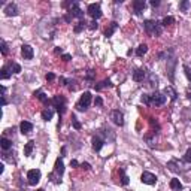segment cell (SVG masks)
Masks as SVG:
<instances>
[{
  "instance_id": "1",
  "label": "cell",
  "mask_w": 191,
  "mask_h": 191,
  "mask_svg": "<svg viewBox=\"0 0 191 191\" xmlns=\"http://www.w3.org/2000/svg\"><path fill=\"white\" fill-rule=\"evenodd\" d=\"M143 27H145L146 33L149 34H154V36H160L161 34V26L157 22V21H152V19H146L145 22H143Z\"/></svg>"
},
{
  "instance_id": "2",
  "label": "cell",
  "mask_w": 191,
  "mask_h": 191,
  "mask_svg": "<svg viewBox=\"0 0 191 191\" xmlns=\"http://www.w3.org/2000/svg\"><path fill=\"white\" fill-rule=\"evenodd\" d=\"M90 103H91V93L85 91V93L81 95V100H79V103L76 105V108H78V111H85V109L90 106Z\"/></svg>"
},
{
  "instance_id": "3",
  "label": "cell",
  "mask_w": 191,
  "mask_h": 191,
  "mask_svg": "<svg viewBox=\"0 0 191 191\" xmlns=\"http://www.w3.org/2000/svg\"><path fill=\"white\" fill-rule=\"evenodd\" d=\"M87 12H88L94 19H97V18L102 17V9H100V5H99V3H91V5L88 6Z\"/></svg>"
},
{
  "instance_id": "4",
  "label": "cell",
  "mask_w": 191,
  "mask_h": 191,
  "mask_svg": "<svg viewBox=\"0 0 191 191\" xmlns=\"http://www.w3.org/2000/svg\"><path fill=\"white\" fill-rule=\"evenodd\" d=\"M27 179H29V184H30V185H36V184L40 181V170H37V169L29 170Z\"/></svg>"
},
{
  "instance_id": "5",
  "label": "cell",
  "mask_w": 191,
  "mask_h": 191,
  "mask_svg": "<svg viewBox=\"0 0 191 191\" xmlns=\"http://www.w3.org/2000/svg\"><path fill=\"white\" fill-rule=\"evenodd\" d=\"M166 103V95L164 94H161V93H154L152 95H151V105H154V106H161V105H164Z\"/></svg>"
},
{
  "instance_id": "6",
  "label": "cell",
  "mask_w": 191,
  "mask_h": 191,
  "mask_svg": "<svg viewBox=\"0 0 191 191\" xmlns=\"http://www.w3.org/2000/svg\"><path fill=\"white\" fill-rule=\"evenodd\" d=\"M140 179H142L143 184H146V185H154L157 182V176L154 173H151V172H143Z\"/></svg>"
},
{
  "instance_id": "7",
  "label": "cell",
  "mask_w": 191,
  "mask_h": 191,
  "mask_svg": "<svg viewBox=\"0 0 191 191\" xmlns=\"http://www.w3.org/2000/svg\"><path fill=\"white\" fill-rule=\"evenodd\" d=\"M111 116H112V121H113L116 126H124V115H123V112L112 111Z\"/></svg>"
},
{
  "instance_id": "8",
  "label": "cell",
  "mask_w": 191,
  "mask_h": 191,
  "mask_svg": "<svg viewBox=\"0 0 191 191\" xmlns=\"http://www.w3.org/2000/svg\"><path fill=\"white\" fill-rule=\"evenodd\" d=\"M21 54H22V57L26 58V60H32L33 55H34L33 48H32L30 45H22V46H21Z\"/></svg>"
},
{
  "instance_id": "9",
  "label": "cell",
  "mask_w": 191,
  "mask_h": 191,
  "mask_svg": "<svg viewBox=\"0 0 191 191\" xmlns=\"http://www.w3.org/2000/svg\"><path fill=\"white\" fill-rule=\"evenodd\" d=\"M5 14H6L8 17H15V15H18V8H17V5H15V3H9V5H6V8H5Z\"/></svg>"
},
{
  "instance_id": "10",
  "label": "cell",
  "mask_w": 191,
  "mask_h": 191,
  "mask_svg": "<svg viewBox=\"0 0 191 191\" xmlns=\"http://www.w3.org/2000/svg\"><path fill=\"white\" fill-rule=\"evenodd\" d=\"M70 15L72 17H76V18H82L84 17V12L79 9L78 3H72V6H70Z\"/></svg>"
},
{
  "instance_id": "11",
  "label": "cell",
  "mask_w": 191,
  "mask_h": 191,
  "mask_svg": "<svg viewBox=\"0 0 191 191\" xmlns=\"http://www.w3.org/2000/svg\"><path fill=\"white\" fill-rule=\"evenodd\" d=\"M103 142H105V140H103L100 136H94V137H93V142H91V143H93V149H94V151H100L102 146H103Z\"/></svg>"
},
{
  "instance_id": "12",
  "label": "cell",
  "mask_w": 191,
  "mask_h": 191,
  "mask_svg": "<svg viewBox=\"0 0 191 191\" xmlns=\"http://www.w3.org/2000/svg\"><path fill=\"white\" fill-rule=\"evenodd\" d=\"M145 6H146V3L143 2V0H136V2L133 3V8H134L136 15H140V14L143 12V9H145Z\"/></svg>"
},
{
  "instance_id": "13",
  "label": "cell",
  "mask_w": 191,
  "mask_h": 191,
  "mask_svg": "<svg viewBox=\"0 0 191 191\" xmlns=\"http://www.w3.org/2000/svg\"><path fill=\"white\" fill-rule=\"evenodd\" d=\"M19 130H21L22 134H29V133L33 130V124L29 123V121H22V123L19 124Z\"/></svg>"
},
{
  "instance_id": "14",
  "label": "cell",
  "mask_w": 191,
  "mask_h": 191,
  "mask_svg": "<svg viewBox=\"0 0 191 191\" xmlns=\"http://www.w3.org/2000/svg\"><path fill=\"white\" fill-rule=\"evenodd\" d=\"M145 76H146V72L143 70V69H137L134 73H133V79L136 82H142L143 79H145Z\"/></svg>"
},
{
  "instance_id": "15",
  "label": "cell",
  "mask_w": 191,
  "mask_h": 191,
  "mask_svg": "<svg viewBox=\"0 0 191 191\" xmlns=\"http://www.w3.org/2000/svg\"><path fill=\"white\" fill-rule=\"evenodd\" d=\"M54 170H55V173H57L58 176H61V175L64 173V164H63V161H61L60 158L55 161V169H54Z\"/></svg>"
},
{
  "instance_id": "16",
  "label": "cell",
  "mask_w": 191,
  "mask_h": 191,
  "mask_svg": "<svg viewBox=\"0 0 191 191\" xmlns=\"http://www.w3.org/2000/svg\"><path fill=\"white\" fill-rule=\"evenodd\" d=\"M0 146H2L3 151H8V149H11V146H12V142H11L9 139H6V137H2V140H0Z\"/></svg>"
},
{
  "instance_id": "17",
  "label": "cell",
  "mask_w": 191,
  "mask_h": 191,
  "mask_svg": "<svg viewBox=\"0 0 191 191\" xmlns=\"http://www.w3.org/2000/svg\"><path fill=\"white\" fill-rule=\"evenodd\" d=\"M52 103H54V106H55V108H60V106H64L66 100H64L63 95H55V97L52 99Z\"/></svg>"
},
{
  "instance_id": "18",
  "label": "cell",
  "mask_w": 191,
  "mask_h": 191,
  "mask_svg": "<svg viewBox=\"0 0 191 191\" xmlns=\"http://www.w3.org/2000/svg\"><path fill=\"white\" fill-rule=\"evenodd\" d=\"M170 188H172L173 191H181V190H182V184L179 182V179L175 178V179L170 181Z\"/></svg>"
},
{
  "instance_id": "19",
  "label": "cell",
  "mask_w": 191,
  "mask_h": 191,
  "mask_svg": "<svg viewBox=\"0 0 191 191\" xmlns=\"http://www.w3.org/2000/svg\"><path fill=\"white\" fill-rule=\"evenodd\" d=\"M52 115H54V112H52V109H45V111H42V118L45 119V121H50V119L52 118Z\"/></svg>"
},
{
  "instance_id": "20",
  "label": "cell",
  "mask_w": 191,
  "mask_h": 191,
  "mask_svg": "<svg viewBox=\"0 0 191 191\" xmlns=\"http://www.w3.org/2000/svg\"><path fill=\"white\" fill-rule=\"evenodd\" d=\"M164 94L170 95V99H172V100H176V95H178L176 91H175L172 87H166V88H164Z\"/></svg>"
},
{
  "instance_id": "21",
  "label": "cell",
  "mask_w": 191,
  "mask_h": 191,
  "mask_svg": "<svg viewBox=\"0 0 191 191\" xmlns=\"http://www.w3.org/2000/svg\"><path fill=\"white\" fill-rule=\"evenodd\" d=\"M33 148H34V142H33V140L27 142V145L24 146V154H26V155H30V154L33 152Z\"/></svg>"
},
{
  "instance_id": "22",
  "label": "cell",
  "mask_w": 191,
  "mask_h": 191,
  "mask_svg": "<svg viewBox=\"0 0 191 191\" xmlns=\"http://www.w3.org/2000/svg\"><path fill=\"white\" fill-rule=\"evenodd\" d=\"M116 29H118V24H116V22H111V26H109V27L106 29L105 34H106V36L109 37V36H112V34H113V32H115Z\"/></svg>"
},
{
  "instance_id": "23",
  "label": "cell",
  "mask_w": 191,
  "mask_h": 191,
  "mask_svg": "<svg viewBox=\"0 0 191 191\" xmlns=\"http://www.w3.org/2000/svg\"><path fill=\"white\" fill-rule=\"evenodd\" d=\"M146 51H148V46H146L145 43H142V45H139V48L136 50V55L142 57L143 54H146Z\"/></svg>"
},
{
  "instance_id": "24",
  "label": "cell",
  "mask_w": 191,
  "mask_h": 191,
  "mask_svg": "<svg viewBox=\"0 0 191 191\" xmlns=\"http://www.w3.org/2000/svg\"><path fill=\"white\" fill-rule=\"evenodd\" d=\"M34 95H36V97L37 99H40L43 103H46V105H50V100H48L46 97H45V94L42 93V91H34Z\"/></svg>"
},
{
  "instance_id": "25",
  "label": "cell",
  "mask_w": 191,
  "mask_h": 191,
  "mask_svg": "<svg viewBox=\"0 0 191 191\" xmlns=\"http://www.w3.org/2000/svg\"><path fill=\"white\" fill-rule=\"evenodd\" d=\"M167 167H169L172 172H179L181 170L178 167V164H176V161H169V163H167Z\"/></svg>"
},
{
  "instance_id": "26",
  "label": "cell",
  "mask_w": 191,
  "mask_h": 191,
  "mask_svg": "<svg viewBox=\"0 0 191 191\" xmlns=\"http://www.w3.org/2000/svg\"><path fill=\"white\" fill-rule=\"evenodd\" d=\"M119 175H121V182H123L124 185H127V184H129V176L126 175L124 169H119Z\"/></svg>"
},
{
  "instance_id": "27",
  "label": "cell",
  "mask_w": 191,
  "mask_h": 191,
  "mask_svg": "<svg viewBox=\"0 0 191 191\" xmlns=\"http://www.w3.org/2000/svg\"><path fill=\"white\" fill-rule=\"evenodd\" d=\"M188 8H190V2H188V0H184V2L179 3V9H181L182 12H187Z\"/></svg>"
},
{
  "instance_id": "28",
  "label": "cell",
  "mask_w": 191,
  "mask_h": 191,
  "mask_svg": "<svg viewBox=\"0 0 191 191\" xmlns=\"http://www.w3.org/2000/svg\"><path fill=\"white\" fill-rule=\"evenodd\" d=\"M112 84H111V81H103V82H100L99 85H95V90H102V88H109Z\"/></svg>"
},
{
  "instance_id": "29",
  "label": "cell",
  "mask_w": 191,
  "mask_h": 191,
  "mask_svg": "<svg viewBox=\"0 0 191 191\" xmlns=\"http://www.w3.org/2000/svg\"><path fill=\"white\" fill-rule=\"evenodd\" d=\"M85 21H79L78 22V26H75V33H79V32H82L84 29H85Z\"/></svg>"
},
{
  "instance_id": "30",
  "label": "cell",
  "mask_w": 191,
  "mask_h": 191,
  "mask_svg": "<svg viewBox=\"0 0 191 191\" xmlns=\"http://www.w3.org/2000/svg\"><path fill=\"white\" fill-rule=\"evenodd\" d=\"M172 22H175V18H173V17H166V18L163 19V26H170Z\"/></svg>"
},
{
  "instance_id": "31",
  "label": "cell",
  "mask_w": 191,
  "mask_h": 191,
  "mask_svg": "<svg viewBox=\"0 0 191 191\" xmlns=\"http://www.w3.org/2000/svg\"><path fill=\"white\" fill-rule=\"evenodd\" d=\"M11 70H12V73H19V72H21V66H19V64H17V63H12Z\"/></svg>"
},
{
  "instance_id": "32",
  "label": "cell",
  "mask_w": 191,
  "mask_h": 191,
  "mask_svg": "<svg viewBox=\"0 0 191 191\" xmlns=\"http://www.w3.org/2000/svg\"><path fill=\"white\" fill-rule=\"evenodd\" d=\"M9 76H11L9 69H8V67H3V69H2V79H8Z\"/></svg>"
},
{
  "instance_id": "33",
  "label": "cell",
  "mask_w": 191,
  "mask_h": 191,
  "mask_svg": "<svg viewBox=\"0 0 191 191\" xmlns=\"http://www.w3.org/2000/svg\"><path fill=\"white\" fill-rule=\"evenodd\" d=\"M184 161H185V163H191V148L187 149V152H185V155H184Z\"/></svg>"
},
{
  "instance_id": "34",
  "label": "cell",
  "mask_w": 191,
  "mask_h": 191,
  "mask_svg": "<svg viewBox=\"0 0 191 191\" xmlns=\"http://www.w3.org/2000/svg\"><path fill=\"white\" fill-rule=\"evenodd\" d=\"M142 102L145 103V105H151V95L143 94V95H142Z\"/></svg>"
},
{
  "instance_id": "35",
  "label": "cell",
  "mask_w": 191,
  "mask_h": 191,
  "mask_svg": "<svg viewBox=\"0 0 191 191\" xmlns=\"http://www.w3.org/2000/svg\"><path fill=\"white\" fill-rule=\"evenodd\" d=\"M184 72H185V75H187V78H188V79L191 81V67L185 64V66H184Z\"/></svg>"
},
{
  "instance_id": "36",
  "label": "cell",
  "mask_w": 191,
  "mask_h": 191,
  "mask_svg": "<svg viewBox=\"0 0 191 191\" xmlns=\"http://www.w3.org/2000/svg\"><path fill=\"white\" fill-rule=\"evenodd\" d=\"M0 48H2V54L6 55V54H8V43H6V42H2V43H0Z\"/></svg>"
},
{
  "instance_id": "37",
  "label": "cell",
  "mask_w": 191,
  "mask_h": 191,
  "mask_svg": "<svg viewBox=\"0 0 191 191\" xmlns=\"http://www.w3.org/2000/svg\"><path fill=\"white\" fill-rule=\"evenodd\" d=\"M73 127H75V130H79V129H81V123L78 121L75 116H73Z\"/></svg>"
},
{
  "instance_id": "38",
  "label": "cell",
  "mask_w": 191,
  "mask_h": 191,
  "mask_svg": "<svg viewBox=\"0 0 191 191\" xmlns=\"http://www.w3.org/2000/svg\"><path fill=\"white\" fill-rule=\"evenodd\" d=\"M94 105L102 106V105H103V100H102V97H95V100H94Z\"/></svg>"
},
{
  "instance_id": "39",
  "label": "cell",
  "mask_w": 191,
  "mask_h": 191,
  "mask_svg": "<svg viewBox=\"0 0 191 191\" xmlns=\"http://www.w3.org/2000/svg\"><path fill=\"white\" fill-rule=\"evenodd\" d=\"M54 78H55L54 73H48V75H46V81H54Z\"/></svg>"
},
{
  "instance_id": "40",
  "label": "cell",
  "mask_w": 191,
  "mask_h": 191,
  "mask_svg": "<svg viewBox=\"0 0 191 191\" xmlns=\"http://www.w3.org/2000/svg\"><path fill=\"white\" fill-rule=\"evenodd\" d=\"M151 87H155L157 85V78H154V76H151V84H149Z\"/></svg>"
},
{
  "instance_id": "41",
  "label": "cell",
  "mask_w": 191,
  "mask_h": 191,
  "mask_svg": "<svg viewBox=\"0 0 191 191\" xmlns=\"http://www.w3.org/2000/svg\"><path fill=\"white\" fill-rule=\"evenodd\" d=\"M90 29H91V30H94V29H97V22H95V21L90 22Z\"/></svg>"
},
{
  "instance_id": "42",
  "label": "cell",
  "mask_w": 191,
  "mask_h": 191,
  "mask_svg": "<svg viewBox=\"0 0 191 191\" xmlns=\"http://www.w3.org/2000/svg\"><path fill=\"white\" fill-rule=\"evenodd\" d=\"M82 167H84V169H85V170H88V169H91V166H90L88 163H82Z\"/></svg>"
},
{
  "instance_id": "43",
  "label": "cell",
  "mask_w": 191,
  "mask_h": 191,
  "mask_svg": "<svg viewBox=\"0 0 191 191\" xmlns=\"http://www.w3.org/2000/svg\"><path fill=\"white\" fill-rule=\"evenodd\" d=\"M70 58H72V57H70L69 54H64V55H63V60H64V61H70Z\"/></svg>"
},
{
  "instance_id": "44",
  "label": "cell",
  "mask_w": 191,
  "mask_h": 191,
  "mask_svg": "<svg viewBox=\"0 0 191 191\" xmlns=\"http://www.w3.org/2000/svg\"><path fill=\"white\" fill-rule=\"evenodd\" d=\"M70 166H72V167H76V166H78V161H76V160H72V161H70Z\"/></svg>"
},
{
  "instance_id": "45",
  "label": "cell",
  "mask_w": 191,
  "mask_h": 191,
  "mask_svg": "<svg viewBox=\"0 0 191 191\" xmlns=\"http://www.w3.org/2000/svg\"><path fill=\"white\" fill-rule=\"evenodd\" d=\"M151 5L155 8V6H158V5H160V2H158V0H152V2H151Z\"/></svg>"
},
{
  "instance_id": "46",
  "label": "cell",
  "mask_w": 191,
  "mask_h": 191,
  "mask_svg": "<svg viewBox=\"0 0 191 191\" xmlns=\"http://www.w3.org/2000/svg\"><path fill=\"white\" fill-rule=\"evenodd\" d=\"M187 97H188V99L191 100V87H190V88L187 90Z\"/></svg>"
},
{
  "instance_id": "47",
  "label": "cell",
  "mask_w": 191,
  "mask_h": 191,
  "mask_svg": "<svg viewBox=\"0 0 191 191\" xmlns=\"http://www.w3.org/2000/svg\"><path fill=\"white\" fill-rule=\"evenodd\" d=\"M72 18H73L72 15H66V17H64V19H66L67 22H70V21H72Z\"/></svg>"
},
{
  "instance_id": "48",
  "label": "cell",
  "mask_w": 191,
  "mask_h": 191,
  "mask_svg": "<svg viewBox=\"0 0 191 191\" xmlns=\"http://www.w3.org/2000/svg\"><path fill=\"white\" fill-rule=\"evenodd\" d=\"M54 52H55V54H61V48H55Z\"/></svg>"
},
{
  "instance_id": "49",
  "label": "cell",
  "mask_w": 191,
  "mask_h": 191,
  "mask_svg": "<svg viewBox=\"0 0 191 191\" xmlns=\"http://www.w3.org/2000/svg\"><path fill=\"white\" fill-rule=\"evenodd\" d=\"M2 105H3V106L6 105V99H5V95H2Z\"/></svg>"
},
{
  "instance_id": "50",
  "label": "cell",
  "mask_w": 191,
  "mask_h": 191,
  "mask_svg": "<svg viewBox=\"0 0 191 191\" xmlns=\"http://www.w3.org/2000/svg\"><path fill=\"white\" fill-rule=\"evenodd\" d=\"M37 191H43V190H37Z\"/></svg>"
}]
</instances>
